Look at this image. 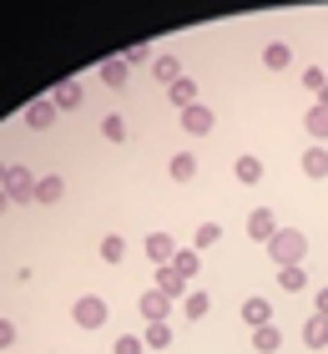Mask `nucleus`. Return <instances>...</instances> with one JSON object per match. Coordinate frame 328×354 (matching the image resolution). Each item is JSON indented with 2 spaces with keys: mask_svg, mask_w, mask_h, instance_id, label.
I'll list each match as a JSON object with an SVG mask.
<instances>
[{
  "mask_svg": "<svg viewBox=\"0 0 328 354\" xmlns=\"http://www.w3.org/2000/svg\"><path fill=\"white\" fill-rule=\"evenodd\" d=\"M268 253H273V263L278 268H288V263H303V253H308V238L298 228H278L268 238Z\"/></svg>",
  "mask_w": 328,
  "mask_h": 354,
  "instance_id": "1",
  "label": "nucleus"
},
{
  "mask_svg": "<svg viewBox=\"0 0 328 354\" xmlns=\"http://www.w3.org/2000/svg\"><path fill=\"white\" fill-rule=\"evenodd\" d=\"M0 187L10 192V203H36V172H30V167H21V162H10V167H6Z\"/></svg>",
  "mask_w": 328,
  "mask_h": 354,
  "instance_id": "2",
  "label": "nucleus"
},
{
  "mask_svg": "<svg viewBox=\"0 0 328 354\" xmlns=\"http://www.w3.org/2000/svg\"><path fill=\"white\" fill-rule=\"evenodd\" d=\"M71 319H76V329H102L106 324V299H96V294L76 299L71 304Z\"/></svg>",
  "mask_w": 328,
  "mask_h": 354,
  "instance_id": "3",
  "label": "nucleus"
},
{
  "mask_svg": "<svg viewBox=\"0 0 328 354\" xmlns=\"http://www.w3.org/2000/svg\"><path fill=\"white\" fill-rule=\"evenodd\" d=\"M137 309H142L146 324H162V319H167V309H172V299L162 294V288H146V294L137 299Z\"/></svg>",
  "mask_w": 328,
  "mask_h": 354,
  "instance_id": "4",
  "label": "nucleus"
},
{
  "mask_svg": "<svg viewBox=\"0 0 328 354\" xmlns=\"http://www.w3.org/2000/svg\"><path fill=\"white\" fill-rule=\"evenodd\" d=\"M146 259H152L157 268H162V263H172V259H177V243H172V233H146Z\"/></svg>",
  "mask_w": 328,
  "mask_h": 354,
  "instance_id": "5",
  "label": "nucleus"
},
{
  "mask_svg": "<svg viewBox=\"0 0 328 354\" xmlns=\"http://www.w3.org/2000/svg\"><path fill=\"white\" fill-rule=\"evenodd\" d=\"M212 127H218V122H212V106L197 102V106H187V111H182V132L202 137V132H212Z\"/></svg>",
  "mask_w": 328,
  "mask_h": 354,
  "instance_id": "6",
  "label": "nucleus"
},
{
  "mask_svg": "<svg viewBox=\"0 0 328 354\" xmlns=\"http://www.w3.org/2000/svg\"><path fill=\"white\" fill-rule=\"evenodd\" d=\"M96 76H102V86H117V91H122V86L131 82V66H126L122 56H106V61H102V71H96Z\"/></svg>",
  "mask_w": 328,
  "mask_h": 354,
  "instance_id": "7",
  "label": "nucleus"
},
{
  "mask_svg": "<svg viewBox=\"0 0 328 354\" xmlns=\"http://www.w3.org/2000/svg\"><path fill=\"white\" fill-rule=\"evenodd\" d=\"M303 127H308V137H313L318 147H323V142H328V106H323V102H313V106L303 111Z\"/></svg>",
  "mask_w": 328,
  "mask_h": 354,
  "instance_id": "8",
  "label": "nucleus"
},
{
  "mask_svg": "<svg viewBox=\"0 0 328 354\" xmlns=\"http://www.w3.org/2000/svg\"><path fill=\"white\" fill-rule=\"evenodd\" d=\"M242 324H248V329L273 324V304L268 299H242Z\"/></svg>",
  "mask_w": 328,
  "mask_h": 354,
  "instance_id": "9",
  "label": "nucleus"
},
{
  "mask_svg": "<svg viewBox=\"0 0 328 354\" xmlns=\"http://www.w3.org/2000/svg\"><path fill=\"white\" fill-rule=\"evenodd\" d=\"M51 122H56V102H51V96H41V102H30V106H26V127L46 132Z\"/></svg>",
  "mask_w": 328,
  "mask_h": 354,
  "instance_id": "10",
  "label": "nucleus"
},
{
  "mask_svg": "<svg viewBox=\"0 0 328 354\" xmlns=\"http://www.w3.org/2000/svg\"><path fill=\"white\" fill-rule=\"evenodd\" d=\"M273 233H278V218L268 213V207H253V218H248V238H258V243H268Z\"/></svg>",
  "mask_w": 328,
  "mask_h": 354,
  "instance_id": "11",
  "label": "nucleus"
},
{
  "mask_svg": "<svg viewBox=\"0 0 328 354\" xmlns=\"http://www.w3.org/2000/svg\"><path fill=\"white\" fill-rule=\"evenodd\" d=\"M157 288H162L167 299H182V294H187V279H182L172 263H162V268H157Z\"/></svg>",
  "mask_w": 328,
  "mask_h": 354,
  "instance_id": "12",
  "label": "nucleus"
},
{
  "mask_svg": "<svg viewBox=\"0 0 328 354\" xmlns=\"http://www.w3.org/2000/svg\"><path fill=\"white\" fill-rule=\"evenodd\" d=\"M288 61H293V46H283V41L262 46V66H268V71H288Z\"/></svg>",
  "mask_w": 328,
  "mask_h": 354,
  "instance_id": "13",
  "label": "nucleus"
},
{
  "mask_svg": "<svg viewBox=\"0 0 328 354\" xmlns=\"http://www.w3.org/2000/svg\"><path fill=\"white\" fill-rule=\"evenodd\" d=\"M167 96H172V106H177V111H187V106H197V82L177 76V82L167 86Z\"/></svg>",
  "mask_w": 328,
  "mask_h": 354,
  "instance_id": "14",
  "label": "nucleus"
},
{
  "mask_svg": "<svg viewBox=\"0 0 328 354\" xmlns=\"http://www.w3.org/2000/svg\"><path fill=\"white\" fill-rule=\"evenodd\" d=\"M303 172L313 177V183H323V177H328V147H318V142H313V147L303 152Z\"/></svg>",
  "mask_w": 328,
  "mask_h": 354,
  "instance_id": "15",
  "label": "nucleus"
},
{
  "mask_svg": "<svg viewBox=\"0 0 328 354\" xmlns=\"http://www.w3.org/2000/svg\"><path fill=\"white\" fill-rule=\"evenodd\" d=\"M303 344H308V349H328V319H323V314H313V319L303 324Z\"/></svg>",
  "mask_w": 328,
  "mask_h": 354,
  "instance_id": "16",
  "label": "nucleus"
},
{
  "mask_svg": "<svg viewBox=\"0 0 328 354\" xmlns=\"http://www.w3.org/2000/svg\"><path fill=\"white\" fill-rule=\"evenodd\" d=\"M152 76L162 86H172L177 76H182V61H177V56H152Z\"/></svg>",
  "mask_w": 328,
  "mask_h": 354,
  "instance_id": "17",
  "label": "nucleus"
},
{
  "mask_svg": "<svg viewBox=\"0 0 328 354\" xmlns=\"http://www.w3.org/2000/svg\"><path fill=\"white\" fill-rule=\"evenodd\" d=\"M61 192H66V183H61L56 172H51V177H36V203L51 207V203H61Z\"/></svg>",
  "mask_w": 328,
  "mask_h": 354,
  "instance_id": "18",
  "label": "nucleus"
},
{
  "mask_svg": "<svg viewBox=\"0 0 328 354\" xmlns=\"http://www.w3.org/2000/svg\"><path fill=\"white\" fill-rule=\"evenodd\" d=\"M278 344H283V329H273V324L253 329V349L258 354H278Z\"/></svg>",
  "mask_w": 328,
  "mask_h": 354,
  "instance_id": "19",
  "label": "nucleus"
},
{
  "mask_svg": "<svg viewBox=\"0 0 328 354\" xmlns=\"http://www.w3.org/2000/svg\"><path fill=\"white\" fill-rule=\"evenodd\" d=\"M278 288H288V294L308 288V273H303V263H288V268H278Z\"/></svg>",
  "mask_w": 328,
  "mask_h": 354,
  "instance_id": "20",
  "label": "nucleus"
},
{
  "mask_svg": "<svg viewBox=\"0 0 328 354\" xmlns=\"http://www.w3.org/2000/svg\"><path fill=\"white\" fill-rule=\"evenodd\" d=\"M167 172H172V183H192V172H197V157H192V152H177L172 162H167Z\"/></svg>",
  "mask_w": 328,
  "mask_h": 354,
  "instance_id": "21",
  "label": "nucleus"
},
{
  "mask_svg": "<svg viewBox=\"0 0 328 354\" xmlns=\"http://www.w3.org/2000/svg\"><path fill=\"white\" fill-rule=\"evenodd\" d=\"M51 102H56V111H71V106H81V82H61Z\"/></svg>",
  "mask_w": 328,
  "mask_h": 354,
  "instance_id": "22",
  "label": "nucleus"
},
{
  "mask_svg": "<svg viewBox=\"0 0 328 354\" xmlns=\"http://www.w3.org/2000/svg\"><path fill=\"white\" fill-rule=\"evenodd\" d=\"M142 344H146V349H167V344H172V324H167V319H162V324H146Z\"/></svg>",
  "mask_w": 328,
  "mask_h": 354,
  "instance_id": "23",
  "label": "nucleus"
},
{
  "mask_svg": "<svg viewBox=\"0 0 328 354\" xmlns=\"http://www.w3.org/2000/svg\"><path fill=\"white\" fill-rule=\"evenodd\" d=\"M233 172H238V183H262V162H258L253 152H248V157H238Z\"/></svg>",
  "mask_w": 328,
  "mask_h": 354,
  "instance_id": "24",
  "label": "nucleus"
},
{
  "mask_svg": "<svg viewBox=\"0 0 328 354\" xmlns=\"http://www.w3.org/2000/svg\"><path fill=\"white\" fill-rule=\"evenodd\" d=\"M122 61H126V66H146V61H152V46L131 41V46H122Z\"/></svg>",
  "mask_w": 328,
  "mask_h": 354,
  "instance_id": "25",
  "label": "nucleus"
},
{
  "mask_svg": "<svg viewBox=\"0 0 328 354\" xmlns=\"http://www.w3.org/2000/svg\"><path fill=\"white\" fill-rule=\"evenodd\" d=\"M102 259H106V263H122V259H126V238L106 233V238H102Z\"/></svg>",
  "mask_w": 328,
  "mask_h": 354,
  "instance_id": "26",
  "label": "nucleus"
},
{
  "mask_svg": "<svg viewBox=\"0 0 328 354\" xmlns=\"http://www.w3.org/2000/svg\"><path fill=\"white\" fill-rule=\"evenodd\" d=\"M207 309H212V299L202 294V288H197V294H187V299H182V314H187V319H202Z\"/></svg>",
  "mask_w": 328,
  "mask_h": 354,
  "instance_id": "27",
  "label": "nucleus"
},
{
  "mask_svg": "<svg viewBox=\"0 0 328 354\" xmlns=\"http://www.w3.org/2000/svg\"><path fill=\"white\" fill-rule=\"evenodd\" d=\"M212 243H222V223H202L197 228V248H212Z\"/></svg>",
  "mask_w": 328,
  "mask_h": 354,
  "instance_id": "28",
  "label": "nucleus"
},
{
  "mask_svg": "<svg viewBox=\"0 0 328 354\" xmlns=\"http://www.w3.org/2000/svg\"><path fill=\"white\" fill-rule=\"evenodd\" d=\"M102 137H106V142H126V122H122V117H106V122H102Z\"/></svg>",
  "mask_w": 328,
  "mask_h": 354,
  "instance_id": "29",
  "label": "nucleus"
},
{
  "mask_svg": "<svg viewBox=\"0 0 328 354\" xmlns=\"http://www.w3.org/2000/svg\"><path fill=\"white\" fill-rule=\"evenodd\" d=\"M111 354H146V344L137 339V334H122V339L111 344Z\"/></svg>",
  "mask_w": 328,
  "mask_h": 354,
  "instance_id": "30",
  "label": "nucleus"
},
{
  "mask_svg": "<svg viewBox=\"0 0 328 354\" xmlns=\"http://www.w3.org/2000/svg\"><path fill=\"white\" fill-rule=\"evenodd\" d=\"M172 268L182 273V279H192V273H197V253H177V259H172Z\"/></svg>",
  "mask_w": 328,
  "mask_h": 354,
  "instance_id": "31",
  "label": "nucleus"
},
{
  "mask_svg": "<svg viewBox=\"0 0 328 354\" xmlns=\"http://www.w3.org/2000/svg\"><path fill=\"white\" fill-rule=\"evenodd\" d=\"M303 86H308V91H323V86H328V76H323L318 66H308V71H303Z\"/></svg>",
  "mask_w": 328,
  "mask_h": 354,
  "instance_id": "32",
  "label": "nucleus"
},
{
  "mask_svg": "<svg viewBox=\"0 0 328 354\" xmlns=\"http://www.w3.org/2000/svg\"><path fill=\"white\" fill-rule=\"evenodd\" d=\"M15 344V324H10V319H0V349H10Z\"/></svg>",
  "mask_w": 328,
  "mask_h": 354,
  "instance_id": "33",
  "label": "nucleus"
},
{
  "mask_svg": "<svg viewBox=\"0 0 328 354\" xmlns=\"http://www.w3.org/2000/svg\"><path fill=\"white\" fill-rule=\"evenodd\" d=\"M318 314L328 319V288H318Z\"/></svg>",
  "mask_w": 328,
  "mask_h": 354,
  "instance_id": "34",
  "label": "nucleus"
},
{
  "mask_svg": "<svg viewBox=\"0 0 328 354\" xmlns=\"http://www.w3.org/2000/svg\"><path fill=\"white\" fill-rule=\"evenodd\" d=\"M6 207H10V192H6V187H0V213H6Z\"/></svg>",
  "mask_w": 328,
  "mask_h": 354,
  "instance_id": "35",
  "label": "nucleus"
},
{
  "mask_svg": "<svg viewBox=\"0 0 328 354\" xmlns=\"http://www.w3.org/2000/svg\"><path fill=\"white\" fill-rule=\"evenodd\" d=\"M318 102H323V106H328V86H323V91H318Z\"/></svg>",
  "mask_w": 328,
  "mask_h": 354,
  "instance_id": "36",
  "label": "nucleus"
}]
</instances>
